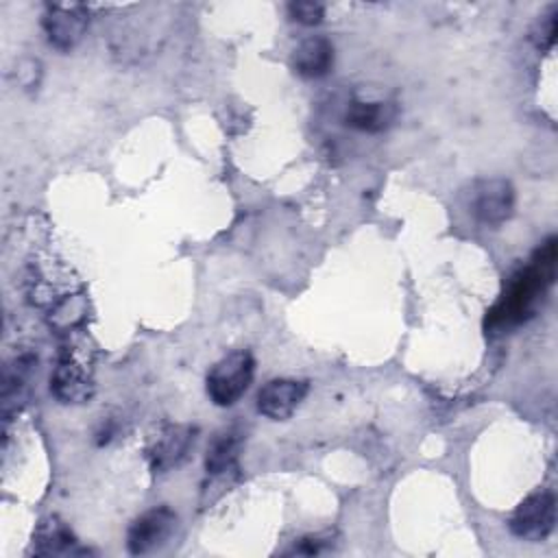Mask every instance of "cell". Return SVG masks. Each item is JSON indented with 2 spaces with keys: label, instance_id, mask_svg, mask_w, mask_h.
Instances as JSON below:
<instances>
[{
  "label": "cell",
  "instance_id": "obj_8",
  "mask_svg": "<svg viewBox=\"0 0 558 558\" xmlns=\"http://www.w3.org/2000/svg\"><path fill=\"white\" fill-rule=\"evenodd\" d=\"M471 211L484 225H501L514 211V190L506 179L480 181L471 196Z\"/></svg>",
  "mask_w": 558,
  "mask_h": 558
},
{
  "label": "cell",
  "instance_id": "obj_16",
  "mask_svg": "<svg viewBox=\"0 0 558 558\" xmlns=\"http://www.w3.org/2000/svg\"><path fill=\"white\" fill-rule=\"evenodd\" d=\"M554 41H556V9H551L549 13H545V15L538 20L536 31H534V44H536L541 50L554 48Z\"/></svg>",
  "mask_w": 558,
  "mask_h": 558
},
{
  "label": "cell",
  "instance_id": "obj_12",
  "mask_svg": "<svg viewBox=\"0 0 558 558\" xmlns=\"http://www.w3.org/2000/svg\"><path fill=\"white\" fill-rule=\"evenodd\" d=\"M240 445H242V434L233 427L216 434L205 453V471L209 475L229 473L235 466Z\"/></svg>",
  "mask_w": 558,
  "mask_h": 558
},
{
  "label": "cell",
  "instance_id": "obj_14",
  "mask_svg": "<svg viewBox=\"0 0 558 558\" xmlns=\"http://www.w3.org/2000/svg\"><path fill=\"white\" fill-rule=\"evenodd\" d=\"M85 318V301L83 296H63L52 310H50V323L61 329L70 331L78 327Z\"/></svg>",
  "mask_w": 558,
  "mask_h": 558
},
{
  "label": "cell",
  "instance_id": "obj_4",
  "mask_svg": "<svg viewBox=\"0 0 558 558\" xmlns=\"http://www.w3.org/2000/svg\"><path fill=\"white\" fill-rule=\"evenodd\" d=\"M556 523V499L547 490L525 497L510 517V532L523 541L538 543L549 536Z\"/></svg>",
  "mask_w": 558,
  "mask_h": 558
},
{
  "label": "cell",
  "instance_id": "obj_5",
  "mask_svg": "<svg viewBox=\"0 0 558 558\" xmlns=\"http://www.w3.org/2000/svg\"><path fill=\"white\" fill-rule=\"evenodd\" d=\"M174 525H177V514L168 506L150 508L131 523L126 532V549L133 556L150 554L170 538Z\"/></svg>",
  "mask_w": 558,
  "mask_h": 558
},
{
  "label": "cell",
  "instance_id": "obj_11",
  "mask_svg": "<svg viewBox=\"0 0 558 558\" xmlns=\"http://www.w3.org/2000/svg\"><path fill=\"white\" fill-rule=\"evenodd\" d=\"M33 551L39 556H54V554H83L85 549L78 547V541L57 519H48L39 525L35 541H33Z\"/></svg>",
  "mask_w": 558,
  "mask_h": 558
},
{
  "label": "cell",
  "instance_id": "obj_17",
  "mask_svg": "<svg viewBox=\"0 0 558 558\" xmlns=\"http://www.w3.org/2000/svg\"><path fill=\"white\" fill-rule=\"evenodd\" d=\"M323 547H325V541H320L318 536H307V538H301V543L299 545H294V554H307V556H312V554H318V551H323Z\"/></svg>",
  "mask_w": 558,
  "mask_h": 558
},
{
  "label": "cell",
  "instance_id": "obj_9",
  "mask_svg": "<svg viewBox=\"0 0 558 558\" xmlns=\"http://www.w3.org/2000/svg\"><path fill=\"white\" fill-rule=\"evenodd\" d=\"M196 429L190 425H168L148 447V464L153 473H168L179 466L194 445Z\"/></svg>",
  "mask_w": 558,
  "mask_h": 558
},
{
  "label": "cell",
  "instance_id": "obj_10",
  "mask_svg": "<svg viewBox=\"0 0 558 558\" xmlns=\"http://www.w3.org/2000/svg\"><path fill=\"white\" fill-rule=\"evenodd\" d=\"M333 65V46L323 35L303 39L292 52V70L303 78H320Z\"/></svg>",
  "mask_w": 558,
  "mask_h": 558
},
{
  "label": "cell",
  "instance_id": "obj_13",
  "mask_svg": "<svg viewBox=\"0 0 558 558\" xmlns=\"http://www.w3.org/2000/svg\"><path fill=\"white\" fill-rule=\"evenodd\" d=\"M395 111L388 102H371V100H353L347 107V124L357 129V131H366V133H377L381 129H386L392 120Z\"/></svg>",
  "mask_w": 558,
  "mask_h": 558
},
{
  "label": "cell",
  "instance_id": "obj_1",
  "mask_svg": "<svg viewBox=\"0 0 558 558\" xmlns=\"http://www.w3.org/2000/svg\"><path fill=\"white\" fill-rule=\"evenodd\" d=\"M554 266H556V240L549 238L536 251L532 264H527L512 277L504 299L495 305V310L488 316L490 327H510L525 320V316L532 314L536 301L551 286Z\"/></svg>",
  "mask_w": 558,
  "mask_h": 558
},
{
  "label": "cell",
  "instance_id": "obj_6",
  "mask_svg": "<svg viewBox=\"0 0 558 558\" xmlns=\"http://www.w3.org/2000/svg\"><path fill=\"white\" fill-rule=\"evenodd\" d=\"M89 24L83 4H48L41 26L48 41L59 50H72L85 35Z\"/></svg>",
  "mask_w": 558,
  "mask_h": 558
},
{
  "label": "cell",
  "instance_id": "obj_2",
  "mask_svg": "<svg viewBox=\"0 0 558 558\" xmlns=\"http://www.w3.org/2000/svg\"><path fill=\"white\" fill-rule=\"evenodd\" d=\"M255 375V357L246 349H238L220 357L207 373L205 386L209 399L220 405L229 408L242 399L248 390Z\"/></svg>",
  "mask_w": 558,
  "mask_h": 558
},
{
  "label": "cell",
  "instance_id": "obj_15",
  "mask_svg": "<svg viewBox=\"0 0 558 558\" xmlns=\"http://www.w3.org/2000/svg\"><path fill=\"white\" fill-rule=\"evenodd\" d=\"M288 13L294 22H299L303 26H314L323 20L325 7L320 2H290Z\"/></svg>",
  "mask_w": 558,
  "mask_h": 558
},
{
  "label": "cell",
  "instance_id": "obj_3",
  "mask_svg": "<svg viewBox=\"0 0 558 558\" xmlns=\"http://www.w3.org/2000/svg\"><path fill=\"white\" fill-rule=\"evenodd\" d=\"M87 364V355L78 353L76 347L63 349L50 375V392L61 403H85L94 397V377Z\"/></svg>",
  "mask_w": 558,
  "mask_h": 558
},
{
  "label": "cell",
  "instance_id": "obj_7",
  "mask_svg": "<svg viewBox=\"0 0 558 558\" xmlns=\"http://www.w3.org/2000/svg\"><path fill=\"white\" fill-rule=\"evenodd\" d=\"M310 384L292 377H277L266 381L257 392V410L270 421L290 418L303 403Z\"/></svg>",
  "mask_w": 558,
  "mask_h": 558
}]
</instances>
